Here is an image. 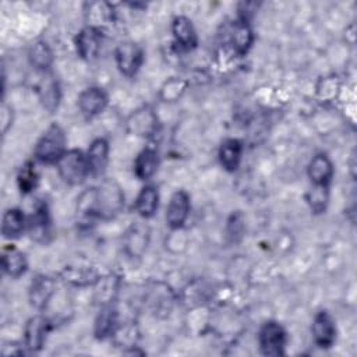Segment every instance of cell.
Masks as SVG:
<instances>
[{
	"instance_id": "1",
	"label": "cell",
	"mask_w": 357,
	"mask_h": 357,
	"mask_svg": "<svg viewBox=\"0 0 357 357\" xmlns=\"http://www.w3.org/2000/svg\"><path fill=\"white\" fill-rule=\"evenodd\" d=\"M66 152V134L59 124H52L35 145L33 155L42 163H57Z\"/></svg>"
},
{
	"instance_id": "2",
	"label": "cell",
	"mask_w": 357,
	"mask_h": 357,
	"mask_svg": "<svg viewBox=\"0 0 357 357\" xmlns=\"http://www.w3.org/2000/svg\"><path fill=\"white\" fill-rule=\"evenodd\" d=\"M56 165L60 177L70 185L84 183L89 174L86 155H84L79 149L66 151Z\"/></svg>"
},
{
	"instance_id": "3",
	"label": "cell",
	"mask_w": 357,
	"mask_h": 357,
	"mask_svg": "<svg viewBox=\"0 0 357 357\" xmlns=\"http://www.w3.org/2000/svg\"><path fill=\"white\" fill-rule=\"evenodd\" d=\"M95 190V208L98 218H112L124 204V195L114 181H105Z\"/></svg>"
},
{
	"instance_id": "4",
	"label": "cell",
	"mask_w": 357,
	"mask_h": 357,
	"mask_svg": "<svg viewBox=\"0 0 357 357\" xmlns=\"http://www.w3.org/2000/svg\"><path fill=\"white\" fill-rule=\"evenodd\" d=\"M258 342L261 353L264 356L279 357L284 353L286 331L280 324L275 321H268L259 329Z\"/></svg>"
},
{
	"instance_id": "5",
	"label": "cell",
	"mask_w": 357,
	"mask_h": 357,
	"mask_svg": "<svg viewBox=\"0 0 357 357\" xmlns=\"http://www.w3.org/2000/svg\"><path fill=\"white\" fill-rule=\"evenodd\" d=\"M119 71L126 77H134L144 61L142 49L134 42H121L114 50Z\"/></svg>"
},
{
	"instance_id": "6",
	"label": "cell",
	"mask_w": 357,
	"mask_h": 357,
	"mask_svg": "<svg viewBox=\"0 0 357 357\" xmlns=\"http://www.w3.org/2000/svg\"><path fill=\"white\" fill-rule=\"evenodd\" d=\"M252 39L254 35L248 22L241 18L233 21L226 31V45H229L237 56H243L248 52L252 45Z\"/></svg>"
},
{
	"instance_id": "7",
	"label": "cell",
	"mask_w": 357,
	"mask_h": 357,
	"mask_svg": "<svg viewBox=\"0 0 357 357\" xmlns=\"http://www.w3.org/2000/svg\"><path fill=\"white\" fill-rule=\"evenodd\" d=\"M190 213V195L183 191L178 190L176 191L167 205L166 209V223L169 225L170 229H180Z\"/></svg>"
},
{
	"instance_id": "8",
	"label": "cell",
	"mask_w": 357,
	"mask_h": 357,
	"mask_svg": "<svg viewBox=\"0 0 357 357\" xmlns=\"http://www.w3.org/2000/svg\"><path fill=\"white\" fill-rule=\"evenodd\" d=\"M102 31L96 26H85L75 38V47L78 54L85 60H92L98 56L102 45Z\"/></svg>"
},
{
	"instance_id": "9",
	"label": "cell",
	"mask_w": 357,
	"mask_h": 357,
	"mask_svg": "<svg viewBox=\"0 0 357 357\" xmlns=\"http://www.w3.org/2000/svg\"><path fill=\"white\" fill-rule=\"evenodd\" d=\"M312 337L321 349H328L336 339V325L326 311H319L312 321Z\"/></svg>"
},
{
	"instance_id": "10",
	"label": "cell",
	"mask_w": 357,
	"mask_h": 357,
	"mask_svg": "<svg viewBox=\"0 0 357 357\" xmlns=\"http://www.w3.org/2000/svg\"><path fill=\"white\" fill-rule=\"evenodd\" d=\"M28 231L31 238L46 244L52 237V225L47 212V206L45 204H39L35 208V212L28 219Z\"/></svg>"
},
{
	"instance_id": "11",
	"label": "cell",
	"mask_w": 357,
	"mask_h": 357,
	"mask_svg": "<svg viewBox=\"0 0 357 357\" xmlns=\"http://www.w3.org/2000/svg\"><path fill=\"white\" fill-rule=\"evenodd\" d=\"M49 329H50L49 321L43 315H35L29 318L24 331L25 347L31 351L40 350L46 340V335Z\"/></svg>"
},
{
	"instance_id": "12",
	"label": "cell",
	"mask_w": 357,
	"mask_h": 357,
	"mask_svg": "<svg viewBox=\"0 0 357 357\" xmlns=\"http://www.w3.org/2000/svg\"><path fill=\"white\" fill-rule=\"evenodd\" d=\"M78 106L84 116L93 117L102 113L107 106V93L98 86L86 88L78 98Z\"/></svg>"
},
{
	"instance_id": "13",
	"label": "cell",
	"mask_w": 357,
	"mask_h": 357,
	"mask_svg": "<svg viewBox=\"0 0 357 357\" xmlns=\"http://www.w3.org/2000/svg\"><path fill=\"white\" fill-rule=\"evenodd\" d=\"M86 160L89 167V174L98 177L102 176L106 170L109 160V144L103 138H96L88 148Z\"/></svg>"
},
{
	"instance_id": "14",
	"label": "cell",
	"mask_w": 357,
	"mask_h": 357,
	"mask_svg": "<svg viewBox=\"0 0 357 357\" xmlns=\"http://www.w3.org/2000/svg\"><path fill=\"white\" fill-rule=\"evenodd\" d=\"M54 291V280L45 275H38L29 286V303L32 307L42 310Z\"/></svg>"
},
{
	"instance_id": "15",
	"label": "cell",
	"mask_w": 357,
	"mask_h": 357,
	"mask_svg": "<svg viewBox=\"0 0 357 357\" xmlns=\"http://www.w3.org/2000/svg\"><path fill=\"white\" fill-rule=\"evenodd\" d=\"M172 32H173L176 43L185 50L194 49L198 43V38H197L194 25L191 22V20H188L184 15H178L173 20Z\"/></svg>"
},
{
	"instance_id": "16",
	"label": "cell",
	"mask_w": 357,
	"mask_h": 357,
	"mask_svg": "<svg viewBox=\"0 0 357 357\" xmlns=\"http://www.w3.org/2000/svg\"><path fill=\"white\" fill-rule=\"evenodd\" d=\"M38 95H39V99H40L43 107L49 113H53L59 107L60 88H59L56 78L52 74H49L47 71L45 73L43 78L40 79V82L38 85Z\"/></svg>"
},
{
	"instance_id": "17",
	"label": "cell",
	"mask_w": 357,
	"mask_h": 357,
	"mask_svg": "<svg viewBox=\"0 0 357 357\" xmlns=\"http://www.w3.org/2000/svg\"><path fill=\"white\" fill-rule=\"evenodd\" d=\"M333 176V166L325 153L315 155L308 165V177L314 185H329Z\"/></svg>"
},
{
	"instance_id": "18",
	"label": "cell",
	"mask_w": 357,
	"mask_h": 357,
	"mask_svg": "<svg viewBox=\"0 0 357 357\" xmlns=\"http://www.w3.org/2000/svg\"><path fill=\"white\" fill-rule=\"evenodd\" d=\"M241 153H243V145L238 139L236 138L225 139L219 148L220 165L227 172H236L241 160Z\"/></svg>"
},
{
	"instance_id": "19",
	"label": "cell",
	"mask_w": 357,
	"mask_h": 357,
	"mask_svg": "<svg viewBox=\"0 0 357 357\" xmlns=\"http://www.w3.org/2000/svg\"><path fill=\"white\" fill-rule=\"evenodd\" d=\"M1 266H3V271L8 276L20 278L21 275L25 273V271L28 268V262H26L25 255L20 250L8 245L3 250Z\"/></svg>"
},
{
	"instance_id": "20",
	"label": "cell",
	"mask_w": 357,
	"mask_h": 357,
	"mask_svg": "<svg viewBox=\"0 0 357 357\" xmlns=\"http://www.w3.org/2000/svg\"><path fill=\"white\" fill-rule=\"evenodd\" d=\"M25 216L21 209L10 208L3 215L1 222V234L4 238L13 240L18 238L25 230Z\"/></svg>"
},
{
	"instance_id": "21",
	"label": "cell",
	"mask_w": 357,
	"mask_h": 357,
	"mask_svg": "<svg viewBox=\"0 0 357 357\" xmlns=\"http://www.w3.org/2000/svg\"><path fill=\"white\" fill-rule=\"evenodd\" d=\"M158 169V152L153 148L142 149L134 162V173L139 180L151 178Z\"/></svg>"
},
{
	"instance_id": "22",
	"label": "cell",
	"mask_w": 357,
	"mask_h": 357,
	"mask_svg": "<svg viewBox=\"0 0 357 357\" xmlns=\"http://www.w3.org/2000/svg\"><path fill=\"white\" fill-rule=\"evenodd\" d=\"M158 205H159V192H158L156 187L145 185L139 191V194L135 199L134 208L139 216L151 218L158 211Z\"/></svg>"
},
{
	"instance_id": "23",
	"label": "cell",
	"mask_w": 357,
	"mask_h": 357,
	"mask_svg": "<svg viewBox=\"0 0 357 357\" xmlns=\"http://www.w3.org/2000/svg\"><path fill=\"white\" fill-rule=\"evenodd\" d=\"M117 326V310L113 305H105L99 311L95 319V336L98 339H106L114 333Z\"/></svg>"
},
{
	"instance_id": "24",
	"label": "cell",
	"mask_w": 357,
	"mask_h": 357,
	"mask_svg": "<svg viewBox=\"0 0 357 357\" xmlns=\"http://www.w3.org/2000/svg\"><path fill=\"white\" fill-rule=\"evenodd\" d=\"M28 56H29L31 64L39 71L46 73L50 68V66L53 64V52L50 50L47 43L43 40L35 42L31 46Z\"/></svg>"
},
{
	"instance_id": "25",
	"label": "cell",
	"mask_w": 357,
	"mask_h": 357,
	"mask_svg": "<svg viewBox=\"0 0 357 357\" xmlns=\"http://www.w3.org/2000/svg\"><path fill=\"white\" fill-rule=\"evenodd\" d=\"M127 234V250L131 255H141L148 244V229L132 226Z\"/></svg>"
},
{
	"instance_id": "26",
	"label": "cell",
	"mask_w": 357,
	"mask_h": 357,
	"mask_svg": "<svg viewBox=\"0 0 357 357\" xmlns=\"http://www.w3.org/2000/svg\"><path fill=\"white\" fill-rule=\"evenodd\" d=\"M307 201L315 213H322L328 204V187L314 185V188L307 194Z\"/></svg>"
},
{
	"instance_id": "27",
	"label": "cell",
	"mask_w": 357,
	"mask_h": 357,
	"mask_svg": "<svg viewBox=\"0 0 357 357\" xmlns=\"http://www.w3.org/2000/svg\"><path fill=\"white\" fill-rule=\"evenodd\" d=\"M31 162H26L18 173V185L22 192H31L38 183V174Z\"/></svg>"
},
{
	"instance_id": "28",
	"label": "cell",
	"mask_w": 357,
	"mask_h": 357,
	"mask_svg": "<svg viewBox=\"0 0 357 357\" xmlns=\"http://www.w3.org/2000/svg\"><path fill=\"white\" fill-rule=\"evenodd\" d=\"M244 233V216L240 211L233 212L227 220V237L231 243H238Z\"/></svg>"
}]
</instances>
